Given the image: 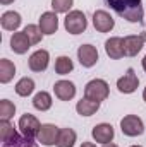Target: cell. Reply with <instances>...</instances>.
<instances>
[{"mask_svg":"<svg viewBox=\"0 0 146 147\" xmlns=\"http://www.w3.org/2000/svg\"><path fill=\"white\" fill-rule=\"evenodd\" d=\"M141 36H143V39H145V41H146V31H145V33H143V34H141Z\"/></svg>","mask_w":146,"mask_h":147,"instance_id":"836d02e7","label":"cell"},{"mask_svg":"<svg viewBox=\"0 0 146 147\" xmlns=\"http://www.w3.org/2000/svg\"><path fill=\"white\" fill-rule=\"evenodd\" d=\"M64 26H65L67 33H71V34H81V33L86 29V26H88L86 16H84L81 10H71V12L65 16Z\"/></svg>","mask_w":146,"mask_h":147,"instance_id":"277c9868","label":"cell"},{"mask_svg":"<svg viewBox=\"0 0 146 147\" xmlns=\"http://www.w3.org/2000/svg\"><path fill=\"white\" fill-rule=\"evenodd\" d=\"M0 22H2V28H3V29H7V31H16V29L21 26V16H19L17 12H14V10H7V12L2 14Z\"/></svg>","mask_w":146,"mask_h":147,"instance_id":"e0dca14e","label":"cell"},{"mask_svg":"<svg viewBox=\"0 0 146 147\" xmlns=\"http://www.w3.org/2000/svg\"><path fill=\"white\" fill-rule=\"evenodd\" d=\"M35 140L33 139H29V137H26V135H17L16 139H12V140H9V142H3L2 147H35Z\"/></svg>","mask_w":146,"mask_h":147,"instance_id":"d4e9b609","label":"cell"},{"mask_svg":"<svg viewBox=\"0 0 146 147\" xmlns=\"http://www.w3.org/2000/svg\"><path fill=\"white\" fill-rule=\"evenodd\" d=\"M143 45H145L143 36L131 34V36L122 38V46H124V53H126V57H136V55L143 50Z\"/></svg>","mask_w":146,"mask_h":147,"instance_id":"30bf717a","label":"cell"},{"mask_svg":"<svg viewBox=\"0 0 146 147\" xmlns=\"http://www.w3.org/2000/svg\"><path fill=\"white\" fill-rule=\"evenodd\" d=\"M52 96L46 92V91H41V92H38L36 96L33 98V106L40 111H48L52 108Z\"/></svg>","mask_w":146,"mask_h":147,"instance_id":"44dd1931","label":"cell"},{"mask_svg":"<svg viewBox=\"0 0 146 147\" xmlns=\"http://www.w3.org/2000/svg\"><path fill=\"white\" fill-rule=\"evenodd\" d=\"M108 92H110L108 84L103 79H93L84 87V98H88L91 101H98V103L105 101L108 98Z\"/></svg>","mask_w":146,"mask_h":147,"instance_id":"7a4b0ae2","label":"cell"},{"mask_svg":"<svg viewBox=\"0 0 146 147\" xmlns=\"http://www.w3.org/2000/svg\"><path fill=\"white\" fill-rule=\"evenodd\" d=\"M16 113V106L14 103H10L9 99H2L0 101V118L2 120H10Z\"/></svg>","mask_w":146,"mask_h":147,"instance_id":"4316f807","label":"cell"},{"mask_svg":"<svg viewBox=\"0 0 146 147\" xmlns=\"http://www.w3.org/2000/svg\"><path fill=\"white\" fill-rule=\"evenodd\" d=\"M59 134H60L59 127H55L52 123H45V125H41V128H40V132H38V135H36L38 142L43 144V146H46V147L57 146Z\"/></svg>","mask_w":146,"mask_h":147,"instance_id":"8992f818","label":"cell"},{"mask_svg":"<svg viewBox=\"0 0 146 147\" xmlns=\"http://www.w3.org/2000/svg\"><path fill=\"white\" fill-rule=\"evenodd\" d=\"M138 86H139V79H138V75L134 72V69H127L126 75L117 80V89L120 92H124V94L134 92L138 89Z\"/></svg>","mask_w":146,"mask_h":147,"instance_id":"52a82bcc","label":"cell"},{"mask_svg":"<svg viewBox=\"0 0 146 147\" xmlns=\"http://www.w3.org/2000/svg\"><path fill=\"white\" fill-rule=\"evenodd\" d=\"M91 135L96 142L100 144H110L115 132H113V127L110 123H100V125H95L93 130H91Z\"/></svg>","mask_w":146,"mask_h":147,"instance_id":"8fae6325","label":"cell"},{"mask_svg":"<svg viewBox=\"0 0 146 147\" xmlns=\"http://www.w3.org/2000/svg\"><path fill=\"white\" fill-rule=\"evenodd\" d=\"M19 134L14 130V127L9 123V120H2L0 121V140H2V144L3 142H9V140H12V139H16Z\"/></svg>","mask_w":146,"mask_h":147,"instance_id":"603a6c76","label":"cell"},{"mask_svg":"<svg viewBox=\"0 0 146 147\" xmlns=\"http://www.w3.org/2000/svg\"><path fill=\"white\" fill-rule=\"evenodd\" d=\"M53 92L60 101H71L76 96V86L71 80H59L53 86Z\"/></svg>","mask_w":146,"mask_h":147,"instance_id":"7c38bea8","label":"cell"},{"mask_svg":"<svg viewBox=\"0 0 146 147\" xmlns=\"http://www.w3.org/2000/svg\"><path fill=\"white\" fill-rule=\"evenodd\" d=\"M40 29L43 34H53L59 29V17L55 12H45L40 17Z\"/></svg>","mask_w":146,"mask_h":147,"instance_id":"5bb4252c","label":"cell"},{"mask_svg":"<svg viewBox=\"0 0 146 147\" xmlns=\"http://www.w3.org/2000/svg\"><path fill=\"white\" fill-rule=\"evenodd\" d=\"M103 147H119V146H115V144H112V142H110V144H103Z\"/></svg>","mask_w":146,"mask_h":147,"instance_id":"4dcf8cb0","label":"cell"},{"mask_svg":"<svg viewBox=\"0 0 146 147\" xmlns=\"http://www.w3.org/2000/svg\"><path fill=\"white\" fill-rule=\"evenodd\" d=\"M19 128H21L23 135H26L29 139H35L38 135V132H40V128H41V125H40V121H38V118L35 115L26 113L19 118Z\"/></svg>","mask_w":146,"mask_h":147,"instance_id":"5b68a950","label":"cell"},{"mask_svg":"<svg viewBox=\"0 0 146 147\" xmlns=\"http://www.w3.org/2000/svg\"><path fill=\"white\" fill-rule=\"evenodd\" d=\"M10 48H12V51L17 53V55H24V53L31 48V41H29V38L26 36L24 31L12 34V38H10Z\"/></svg>","mask_w":146,"mask_h":147,"instance_id":"9a60e30c","label":"cell"},{"mask_svg":"<svg viewBox=\"0 0 146 147\" xmlns=\"http://www.w3.org/2000/svg\"><path fill=\"white\" fill-rule=\"evenodd\" d=\"M143 99L146 101V87H145V91H143Z\"/></svg>","mask_w":146,"mask_h":147,"instance_id":"d6a6232c","label":"cell"},{"mask_svg":"<svg viewBox=\"0 0 146 147\" xmlns=\"http://www.w3.org/2000/svg\"><path fill=\"white\" fill-rule=\"evenodd\" d=\"M93 26L100 33H108V31L113 29L115 21H113V17L110 16L107 10H96L93 14Z\"/></svg>","mask_w":146,"mask_h":147,"instance_id":"9c48e42d","label":"cell"},{"mask_svg":"<svg viewBox=\"0 0 146 147\" xmlns=\"http://www.w3.org/2000/svg\"><path fill=\"white\" fill-rule=\"evenodd\" d=\"M72 69H74V63L69 57H59L57 58V62H55V72L59 74V75H65V74L72 72Z\"/></svg>","mask_w":146,"mask_h":147,"instance_id":"cb8c5ba5","label":"cell"},{"mask_svg":"<svg viewBox=\"0 0 146 147\" xmlns=\"http://www.w3.org/2000/svg\"><path fill=\"white\" fill-rule=\"evenodd\" d=\"M24 33H26V36L29 38L31 45H38V43L41 41V36H43L40 26H35V24H28V26L24 28Z\"/></svg>","mask_w":146,"mask_h":147,"instance_id":"484cf974","label":"cell"},{"mask_svg":"<svg viewBox=\"0 0 146 147\" xmlns=\"http://www.w3.org/2000/svg\"><path fill=\"white\" fill-rule=\"evenodd\" d=\"M143 69H145V72H146V55H145V58H143Z\"/></svg>","mask_w":146,"mask_h":147,"instance_id":"1f68e13d","label":"cell"},{"mask_svg":"<svg viewBox=\"0 0 146 147\" xmlns=\"http://www.w3.org/2000/svg\"><path fill=\"white\" fill-rule=\"evenodd\" d=\"M48 60H50V53L46 50H38L29 57L28 63H29V69L33 72H43L48 67Z\"/></svg>","mask_w":146,"mask_h":147,"instance_id":"4fadbf2b","label":"cell"},{"mask_svg":"<svg viewBox=\"0 0 146 147\" xmlns=\"http://www.w3.org/2000/svg\"><path fill=\"white\" fill-rule=\"evenodd\" d=\"M105 51H107V55H108L110 58H113V60H119V58H122L126 53H124V46H122V38H110L105 41Z\"/></svg>","mask_w":146,"mask_h":147,"instance_id":"2e32d148","label":"cell"},{"mask_svg":"<svg viewBox=\"0 0 146 147\" xmlns=\"http://www.w3.org/2000/svg\"><path fill=\"white\" fill-rule=\"evenodd\" d=\"M81 147H96L95 144H91V142H83V146Z\"/></svg>","mask_w":146,"mask_h":147,"instance_id":"f1b7e54d","label":"cell"},{"mask_svg":"<svg viewBox=\"0 0 146 147\" xmlns=\"http://www.w3.org/2000/svg\"><path fill=\"white\" fill-rule=\"evenodd\" d=\"M98 110H100V103H98V101H91V99H88V98H83V99L77 101V105H76V111H77L81 116H91V115H95Z\"/></svg>","mask_w":146,"mask_h":147,"instance_id":"ac0fdd59","label":"cell"},{"mask_svg":"<svg viewBox=\"0 0 146 147\" xmlns=\"http://www.w3.org/2000/svg\"><path fill=\"white\" fill-rule=\"evenodd\" d=\"M14 0H0V3H3V5H9V3H12Z\"/></svg>","mask_w":146,"mask_h":147,"instance_id":"f546056e","label":"cell"},{"mask_svg":"<svg viewBox=\"0 0 146 147\" xmlns=\"http://www.w3.org/2000/svg\"><path fill=\"white\" fill-rule=\"evenodd\" d=\"M74 0H52V9L55 14H65L72 7Z\"/></svg>","mask_w":146,"mask_h":147,"instance_id":"83f0119b","label":"cell"},{"mask_svg":"<svg viewBox=\"0 0 146 147\" xmlns=\"http://www.w3.org/2000/svg\"><path fill=\"white\" fill-rule=\"evenodd\" d=\"M14 74H16V65H14L10 60L2 58V60H0V82H2V84L10 82L12 77H14Z\"/></svg>","mask_w":146,"mask_h":147,"instance_id":"d6986e66","label":"cell"},{"mask_svg":"<svg viewBox=\"0 0 146 147\" xmlns=\"http://www.w3.org/2000/svg\"><path fill=\"white\" fill-rule=\"evenodd\" d=\"M77 58H79L83 67L89 69L98 62V51L93 45H81L77 48Z\"/></svg>","mask_w":146,"mask_h":147,"instance_id":"ba28073f","label":"cell"},{"mask_svg":"<svg viewBox=\"0 0 146 147\" xmlns=\"http://www.w3.org/2000/svg\"><path fill=\"white\" fill-rule=\"evenodd\" d=\"M131 147H141V146H131Z\"/></svg>","mask_w":146,"mask_h":147,"instance_id":"e575fe53","label":"cell"},{"mask_svg":"<svg viewBox=\"0 0 146 147\" xmlns=\"http://www.w3.org/2000/svg\"><path fill=\"white\" fill-rule=\"evenodd\" d=\"M110 9L120 16L122 19L129 22H141L145 10H143V0H105Z\"/></svg>","mask_w":146,"mask_h":147,"instance_id":"6da1fadb","label":"cell"},{"mask_svg":"<svg viewBox=\"0 0 146 147\" xmlns=\"http://www.w3.org/2000/svg\"><path fill=\"white\" fill-rule=\"evenodd\" d=\"M76 139H77V135L72 128H62L59 134V139H57V147H74Z\"/></svg>","mask_w":146,"mask_h":147,"instance_id":"ffe728a7","label":"cell"},{"mask_svg":"<svg viewBox=\"0 0 146 147\" xmlns=\"http://www.w3.org/2000/svg\"><path fill=\"white\" fill-rule=\"evenodd\" d=\"M33 91H35V80L29 79V77H23V79L16 84V92H17L19 96H23V98L29 96Z\"/></svg>","mask_w":146,"mask_h":147,"instance_id":"7402d4cb","label":"cell"},{"mask_svg":"<svg viewBox=\"0 0 146 147\" xmlns=\"http://www.w3.org/2000/svg\"><path fill=\"white\" fill-rule=\"evenodd\" d=\"M120 130L127 137H138L145 132V123L138 115H126L120 120Z\"/></svg>","mask_w":146,"mask_h":147,"instance_id":"3957f363","label":"cell"}]
</instances>
